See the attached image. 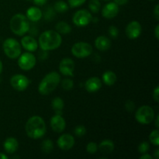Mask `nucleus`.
<instances>
[{"label": "nucleus", "instance_id": "nucleus-37", "mask_svg": "<svg viewBox=\"0 0 159 159\" xmlns=\"http://www.w3.org/2000/svg\"><path fill=\"white\" fill-rule=\"evenodd\" d=\"M158 93H159V87L157 86L153 91V99H155V102H159V97H158Z\"/></svg>", "mask_w": 159, "mask_h": 159}, {"label": "nucleus", "instance_id": "nucleus-8", "mask_svg": "<svg viewBox=\"0 0 159 159\" xmlns=\"http://www.w3.org/2000/svg\"><path fill=\"white\" fill-rule=\"evenodd\" d=\"M93 20L91 13L86 9H81L77 11L73 16V23L79 27H83L91 23Z\"/></svg>", "mask_w": 159, "mask_h": 159}, {"label": "nucleus", "instance_id": "nucleus-2", "mask_svg": "<svg viewBox=\"0 0 159 159\" xmlns=\"http://www.w3.org/2000/svg\"><path fill=\"white\" fill-rule=\"evenodd\" d=\"M46 130V124L43 118L39 116H32L26 124V134L32 139L41 138L44 136Z\"/></svg>", "mask_w": 159, "mask_h": 159}, {"label": "nucleus", "instance_id": "nucleus-24", "mask_svg": "<svg viewBox=\"0 0 159 159\" xmlns=\"http://www.w3.org/2000/svg\"><path fill=\"white\" fill-rule=\"evenodd\" d=\"M56 30L61 34H68L71 33V28L68 23L65 21H60L56 24Z\"/></svg>", "mask_w": 159, "mask_h": 159}, {"label": "nucleus", "instance_id": "nucleus-41", "mask_svg": "<svg viewBox=\"0 0 159 159\" xmlns=\"http://www.w3.org/2000/svg\"><path fill=\"white\" fill-rule=\"evenodd\" d=\"M140 159H152V157L150 155H148V154L144 153L143 154V155L140 157Z\"/></svg>", "mask_w": 159, "mask_h": 159}, {"label": "nucleus", "instance_id": "nucleus-23", "mask_svg": "<svg viewBox=\"0 0 159 159\" xmlns=\"http://www.w3.org/2000/svg\"><path fill=\"white\" fill-rule=\"evenodd\" d=\"M51 107L53 110L56 113V114H61L62 113V110L64 109V101L61 98L56 97L51 102Z\"/></svg>", "mask_w": 159, "mask_h": 159}, {"label": "nucleus", "instance_id": "nucleus-17", "mask_svg": "<svg viewBox=\"0 0 159 159\" xmlns=\"http://www.w3.org/2000/svg\"><path fill=\"white\" fill-rule=\"evenodd\" d=\"M85 87L89 93H96L102 87V82L98 77L89 78L85 82Z\"/></svg>", "mask_w": 159, "mask_h": 159}, {"label": "nucleus", "instance_id": "nucleus-44", "mask_svg": "<svg viewBox=\"0 0 159 159\" xmlns=\"http://www.w3.org/2000/svg\"><path fill=\"white\" fill-rule=\"evenodd\" d=\"M155 157L156 159L159 158V149L158 148L156 151H155Z\"/></svg>", "mask_w": 159, "mask_h": 159}, {"label": "nucleus", "instance_id": "nucleus-31", "mask_svg": "<svg viewBox=\"0 0 159 159\" xmlns=\"http://www.w3.org/2000/svg\"><path fill=\"white\" fill-rule=\"evenodd\" d=\"M75 134L77 137H82L86 133V129L84 126L82 125H79L77 127H75Z\"/></svg>", "mask_w": 159, "mask_h": 159}, {"label": "nucleus", "instance_id": "nucleus-35", "mask_svg": "<svg viewBox=\"0 0 159 159\" xmlns=\"http://www.w3.org/2000/svg\"><path fill=\"white\" fill-rule=\"evenodd\" d=\"M69 6L72 8L78 7V6H82V4L85 2L86 0H68Z\"/></svg>", "mask_w": 159, "mask_h": 159}, {"label": "nucleus", "instance_id": "nucleus-28", "mask_svg": "<svg viewBox=\"0 0 159 159\" xmlns=\"http://www.w3.org/2000/svg\"><path fill=\"white\" fill-rule=\"evenodd\" d=\"M149 139H150L151 143L153 144L154 145H159V131L158 129L153 130V131L151 133L150 136H149Z\"/></svg>", "mask_w": 159, "mask_h": 159}, {"label": "nucleus", "instance_id": "nucleus-39", "mask_svg": "<svg viewBox=\"0 0 159 159\" xmlns=\"http://www.w3.org/2000/svg\"><path fill=\"white\" fill-rule=\"evenodd\" d=\"M154 15H155L156 20H159V6L156 5L155 9H154Z\"/></svg>", "mask_w": 159, "mask_h": 159}, {"label": "nucleus", "instance_id": "nucleus-33", "mask_svg": "<svg viewBox=\"0 0 159 159\" xmlns=\"http://www.w3.org/2000/svg\"><path fill=\"white\" fill-rule=\"evenodd\" d=\"M149 148H150V146H149V144L146 141H144L141 144H139L138 146V152L141 154H144L147 153L148 152Z\"/></svg>", "mask_w": 159, "mask_h": 159}, {"label": "nucleus", "instance_id": "nucleus-6", "mask_svg": "<svg viewBox=\"0 0 159 159\" xmlns=\"http://www.w3.org/2000/svg\"><path fill=\"white\" fill-rule=\"evenodd\" d=\"M135 118L139 124H149L155 119V111L149 106H142L137 110Z\"/></svg>", "mask_w": 159, "mask_h": 159}, {"label": "nucleus", "instance_id": "nucleus-47", "mask_svg": "<svg viewBox=\"0 0 159 159\" xmlns=\"http://www.w3.org/2000/svg\"><path fill=\"white\" fill-rule=\"evenodd\" d=\"M103 1H110V0H103Z\"/></svg>", "mask_w": 159, "mask_h": 159}, {"label": "nucleus", "instance_id": "nucleus-11", "mask_svg": "<svg viewBox=\"0 0 159 159\" xmlns=\"http://www.w3.org/2000/svg\"><path fill=\"white\" fill-rule=\"evenodd\" d=\"M59 71L64 75L72 76L75 71L74 61L69 57L62 59L59 64Z\"/></svg>", "mask_w": 159, "mask_h": 159}, {"label": "nucleus", "instance_id": "nucleus-1", "mask_svg": "<svg viewBox=\"0 0 159 159\" xmlns=\"http://www.w3.org/2000/svg\"><path fill=\"white\" fill-rule=\"evenodd\" d=\"M62 37L59 33L55 30L44 31L40 35L38 44L43 51H53L61 46Z\"/></svg>", "mask_w": 159, "mask_h": 159}, {"label": "nucleus", "instance_id": "nucleus-36", "mask_svg": "<svg viewBox=\"0 0 159 159\" xmlns=\"http://www.w3.org/2000/svg\"><path fill=\"white\" fill-rule=\"evenodd\" d=\"M125 108L127 110V111L128 112H133L135 108V105L133 101L131 100H128L125 103Z\"/></svg>", "mask_w": 159, "mask_h": 159}, {"label": "nucleus", "instance_id": "nucleus-22", "mask_svg": "<svg viewBox=\"0 0 159 159\" xmlns=\"http://www.w3.org/2000/svg\"><path fill=\"white\" fill-rule=\"evenodd\" d=\"M102 80L106 85L111 86L116 82V75L113 71L108 70L102 74Z\"/></svg>", "mask_w": 159, "mask_h": 159}, {"label": "nucleus", "instance_id": "nucleus-15", "mask_svg": "<svg viewBox=\"0 0 159 159\" xmlns=\"http://www.w3.org/2000/svg\"><path fill=\"white\" fill-rule=\"evenodd\" d=\"M65 126H66V123L61 114H56L51 117V127L54 132L61 133L65 130Z\"/></svg>", "mask_w": 159, "mask_h": 159}, {"label": "nucleus", "instance_id": "nucleus-7", "mask_svg": "<svg viewBox=\"0 0 159 159\" xmlns=\"http://www.w3.org/2000/svg\"><path fill=\"white\" fill-rule=\"evenodd\" d=\"M71 53L78 58H84L91 55L93 53V47L88 43L78 42L71 48Z\"/></svg>", "mask_w": 159, "mask_h": 159}, {"label": "nucleus", "instance_id": "nucleus-13", "mask_svg": "<svg viewBox=\"0 0 159 159\" xmlns=\"http://www.w3.org/2000/svg\"><path fill=\"white\" fill-rule=\"evenodd\" d=\"M141 34V25L138 21L134 20L126 27V34L130 39H136Z\"/></svg>", "mask_w": 159, "mask_h": 159}, {"label": "nucleus", "instance_id": "nucleus-3", "mask_svg": "<svg viewBox=\"0 0 159 159\" xmlns=\"http://www.w3.org/2000/svg\"><path fill=\"white\" fill-rule=\"evenodd\" d=\"M60 79V75L56 71H51L46 75L39 84L38 91L40 94L45 96L52 93L58 85Z\"/></svg>", "mask_w": 159, "mask_h": 159}, {"label": "nucleus", "instance_id": "nucleus-25", "mask_svg": "<svg viewBox=\"0 0 159 159\" xmlns=\"http://www.w3.org/2000/svg\"><path fill=\"white\" fill-rule=\"evenodd\" d=\"M53 148H54V144H53L52 141L51 139H46L42 142L41 149L44 153H51V151L53 150Z\"/></svg>", "mask_w": 159, "mask_h": 159}, {"label": "nucleus", "instance_id": "nucleus-12", "mask_svg": "<svg viewBox=\"0 0 159 159\" xmlns=\"http://www.w3.org/2000/svg\"><path fill=\"white\" fill-rule=\"evenodd\" d=\"M59 148L64 151H68L72 148L75 144V138L70 134H65L61 135L57 141Z\"/></svg>", "mask_w": 159, "mask_h": 159}, {"label": "nucleus", "instance_id": "nucleus-38", "mask_svg": "<svg viewBox=\"0 0 159 159\" xmlns=\"http://www.w3.org/2000/svg\"><path fill=\"white\" fill-rule=\"evenodd\" d=\"M33 1H34V2L35 3L37 6H43V5L47 2L48 0H33Z\"/></svg>", "mask_w": 159, "mask_h": 159}, {"label": "nucleus", "instance_id": "nucleus-43", "mask_svg": "<svg viewBox=\"0 0 159 159\" xmlns=\"http://www.w3.org/2000/svg\"><path fill=\"white\" fill-rule=\"evenodd\" d=\"M0 159H8V156L3 153H0Z\"/></svg>", "mask_w": 159, "mask_h": 159}, {"label": "nucleus", "instance_id": "nucleus-48", "mask_svg": "<svg viewBox=\"0 0 159 159\" xmlns=\"http://www.w3.org/2000/svg\"><path fill=\"white\" fill-rule=\"evenodd\" d=\"M26 1H30V0H26Z\"/></svg>", "mask_w": 159, "mask_h": 159}, {"label": "nucleus", "instance_id": "nucleus-10", "mask_svg": "<svg viewBox=\"0 0 159 159\" xmlns=\"http://www.w3.org/2000/svg\"><path fill=\"white\" fill-rule=\"evenodd\" d=\"M10 84L12 88L16 91H24L29 86L30 81L23 75H15L10 79Z\"/></svg>", "mask_w": 159, "mask_h": 159}, {"label": "nucleus", "instance_id": "nucleus-26", "mask_svg": "<svg viewBox=\"0 0 159 159\" xmlns=\"http://www.w3.org/2000/svg\"><path fill=\"white\" fill-rule=\"evenodd\" d=\"M54 9L55 10V12H65L66 11H68V6L66 2H65L64 1H57L56 2L55 4H54Z\"/></svg>", "mask_w": 159, "mask_h": 159}, {"label": "nucleus", "instance_id": "nucleus-46", "mask_svg": "<svg viewBox=\"0 0 159 159\" xmlns=\"http://www.w3.org/2000/svg\"><path fill=\"white\" fill-rule=\"evenodd\" d=\"M2 68H3L2 63V61H0V74H1L2 71Z\"/></svg>", "mask_w": 159, "mask_h": 159}, {"label": "nucleus", "instance_id": "nucleus-30", "mask_svg": "<svg viewBox=\"0 0 159 159\" xmlns=\"http://www.w3.org/2000/svg\"><path fill=\"white\" fill-rule=\"evenodd\" d=\"M61 86L66 91H69L74 86V82L70 79H65L61 82Z\"/></svg>", "mask_w": 159, "mask_h": 159}, {"label": "nucleus", "instance_id": "nucleus-14", "mask_svg": "<svg viewBox=\"0 0 159 159\" xmlns=\"http://www.w3.org/2000/svg\"><path fill=\"white\" fill-rule=\"evenodd\" d=\"M119 12V6L115 2H109L102 9V16L106 19H113Z\"/></svg>", "mask_w": 159, "mask_h": 159}, {"label": "nucleus", "instance_id": "nucleus-18", "mask_svg": "<svg viewBox=\"0 0 159 159\" xmlns=\"http://www.w3.org/2000/svg\"><path fill=\"white\" fill-rule=\"evenodd\" d=\"M95 46L101 51H107L111 47V41L105 36H99L95 40Z\"/></svg>", "mask_w": 159, "mask_h": 159}, {"label": "nucleus", "instance_id": "nucleus-45", "mask_svg": "<svg viewBox=\"0 0 159 159\" xmlns=\"http://www.w3.org/2000/svg\"><path fill=\"white\" fill-rule=\"evenodd\" d=\"M158 119H159V116H158H158H157V117H156V120H155V126H156V128L157 129H158V127H159Z\"/></svg>", "mask_w": 159, "mask_h": 159}, {"label": "nucleus", "instance_id": "nucleus-34", "mask_svg": "<svg viewBox=\"0 0 159 159\" xmlns=\"http://www.w3.org/2000/svg\"><path fill=\"white\" fill-rule=\"evenodd\" d=\"M108 32L113 38H116L119 35V30H118L117 27H116L115 26H110L109 27Z\"/></svg>", "mask_w": 159, "mask_h": 159}, {"label": "nucleus", "instance_id": "nucleus-42", "mask_svg": "<svg viewBox=\"0 0 159 159\" xmlns=\"http://www.w3.org/2000/svg\"><path fill=\"white\" fill-rule=\"evenodd\" d=\"M158 30H159V25H157L156 27H155V37H156L157 40H158L159 39Z\"/></svg>", "mask_w": 159, "mask_h": 159}, {"label": "nucleus", "instance_id": "nucleus-5", "mask_svg": "<svg viewBox=\"0 0 159 159\" xmlns=\"http://www.w3.org/2000/svg\"><path fill=\"white\" fill-rule=\"evenodd\" d=\"M3 51L8 57L16 59L21 54V45L16 39L8 38L3 43Z\"/></svg>", "mask_w": 159, "mask_h": 159}, {"label": "nucleus", "instance_id": "nucleus-27", "mask_svg": "<svg viewBox=\"0 0 159 159\" xmlns=\"http://www.w3.org/2000/svg\"><path fill=\"white\" fill-rule=\"evenodd\" d=\"M101 7V4L99 0H90L89 2V8L93 13H97Z\"/></svg>", "mask_w": 159, "mask_h": 159}, {"label": "nucleus", "instance_id": "nucleus-9", "mask_svg": "<svg viewBox=\"0 0 159 159\" xmlns=\"http://www.w3.org/2000/svg\"><path fill=\"white\" fill-rule=\"evenodd\" d=\"M37 63V59L35 56L30 52L23 53V54H20V58L18 60V65L22 70L28 71L30 70L35 66Z\"/></svg>", "mask_w": 159, "mask_h": 159}, {"label": "nucleus", "instance_id": "nucleus-4", "mask_svg": "<svg viewBox=\"0 0 159 159\" xmlns=\"http://www.w3.org/2000/svg\"><path fill=\"white\" fill-rule=\"evenodd\" d=\"M9 26L13 34L23 36L30 30V23L27 17L23 14H16L11 18Z\"/></svg>", "mask_w": 159, "mask_h": 159}, {"label": "nucleus", "instance_id": "nucleus-21", "mask_svg": "<svg viewBox=\"0 0 159 159\" xmlns=\"http://www.w3.org/2000/svg\"><path fill=\"white\" fill-rule=\"evenodd\" d=\"M98 148L102 153L110 154L114 150V143L111 140H104L99 144V145L98 146Z\"/></svg>", "mask_w": 159, "mask_h": 159}, {"label": "nucleus", "instance_id": "nucleus-29", "mask_svg": "<svg viewBox=\"0 0 159 159\" xmlns=\"http://www.w3.org/2000/svg\"><path fill=\"white\" fill-rule=\"evenodd\" d=\"M55 16V10L52 7H48L44 12V19L48 21H51Z\"/></svg>", "mask_w": 159, "mask_h": 159}, {"label": "nucleus", "instance_id": "nucleus-49", "mask_svg": "<svg viewBox=\"0 0 159 159\" xmlns=\"http://www.w3.org/2000/svg\"><path fill=\"white\" fill-rule=\"evenodd\" d=\"M150 1H153V0H150Z\"/></svg>", "mask_w": 159, "mask_h": 159}, {"label": "nucleus", "instance_id": "nucleus-40", "mask_svg": "<svg viewBox=\"0 0 159 159\" xmlns=\"http://www.w3.org/2000/svg\"><path fill=\"white\" fill-rule=\"evenodd\" d=\"M128 2V0H114V2L119 6V5H124Z\"/></svg>", "mask_w": 159, "mask_h": 159}, {"label": "nucleus", "instance_id": "nucleus-20", "mask_svg": "<svg viewBox=\"0 0 159 159\" xmlns=\"http://www.w3.org/2000/svg\"><path fill=\"white\" fill-rule=\"evenodd\" d=\"M26 17L32 22H37L42 18V12L39 8L33 6L26 11Z\"/></svg>", "mask_w": 159, "mask_h": 159}, {"label": "nucleus", "instance_id": "nucleus-16", "mask_svg": "<svg viewBox=\"0 0 159 159\" xmlns=\"http://www.w3.org/2000/svg\"><path fill=\"white\" fill-rule=\"evenodd\" d=\"M21 44L25 50L30 51V52H34V51H37V48H38L37 41L35 40V38L31 36L23 37L21 40Z\"/></svg>", "mask_w": 159, "mask_h": 159}, {"label": "nucleus", "instance_id": "nucleus-32", "mask_svg": "<svg viewBox=\"0 0 159 159\" xmlns=\"http://www.w3.org/2000/svg\"><path fill=\"white\" fill-rule=\"evenodd\" d=\"M87 152L89 154H95L98 150V145L95 142H89L86 146Z\"/></svg>", "mask_w": 159, "mask_h": 159}, {"label": "nucleus", "instance_id": "nucleus-19", "mask_svg": "<svg viewBox=\"0 0 159 159\" xmlns=\"http://www.w3.org/2000/svg\"><path fill=\"white\" fill-rule=\"evenodd\" d=\"M5 151L9 154H13L17 151L19 147V143L17 140L14 138H9L5 141L3 144Z\"/></svg>", "mask_w": 159, "mask_h": 159}]
</instances>
